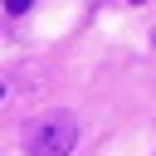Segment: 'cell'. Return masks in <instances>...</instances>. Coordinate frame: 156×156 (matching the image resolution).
Wrapping results in <instances>:
<instances>
[{
	"label": "cell",
	"mask_w": 156,
	"mask_h": 156,
	"mask_svg": "<svg viewBox=\"0 0 156 156\" xmlns=\"http://www.w3.org/2000/svg\"><path fill=\"white\" fill-rule=\"evenodd\" d=\"M73 141H78V117L73 112H49V117L29 122V132H24L29 156H68Z\"/></svg>",
	"instance_id": "1"
},
{
	"label": "cell",
	"mask_w": 156,
	"mask_h": 156,
	"mask_svg": "<svg viewBox=\"0 0 156 156\" xmlns=\"http://www.w3.org/2000/svg\"><path fill=\"white\" fill-rule=\"evenodd\" d=\"M0 98H5V88H0Z\"/></svg>",
	"instance_id": "3"
},
{
	"label": "cell",
	"mask_w": 156,
	"mask_h": 156,
	"mask_svg": "<svg viewBox=\"0 0 156 156\" xmlns=\"http://www.w3.org/2000/svg\"><path fill=\"white\" fill-rule=\"evenodd\" d=\"M5 10H10V15H24V10H29V0H5Z\"/></svg>",
	"instance_id": "2"
}]
</instances>
